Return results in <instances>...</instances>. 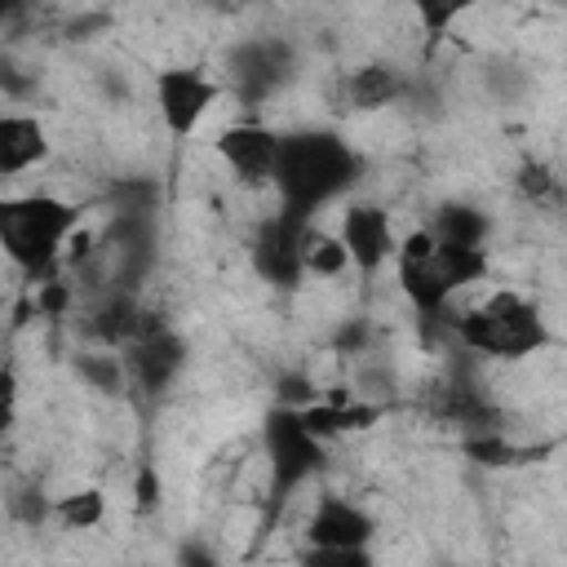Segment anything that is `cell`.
I'll use <instances>...</instances> for the list:
<instances>
[{
	"instance_id": "obj_1",
	"label": "cell",
	"mask_w": 567,
	"mask_h": 567,
	"mask_svg": "<svg viewBox=\"0 0 567 567\" xmlns=\"http://www.w3.org/2000/svg\"><path fill=\"white\" fill-rule=\"evenodd\" d=\"M363 177V155L337 133V128H288L279 142L275 164V195L279 208L297 221H315L319 208L354 190Z\"/></svg>"
},
{
	"instance_id": "obj_2",
	"label": "cell",
	"mask_w": 567,
	"mask_h": 567,
	"mask_svg": "<svg viewBox=\"0 0 567 567\" xmlns=\"http://www.w3.org/2000/svg\"><path fill=\"white\" fill-rule=\"evenodd\" d=\"M394 275H399L403 297L412 301V310L425 323H443L452 297L487 275V248L439 244L425 226H416L408 239H399Z\"/></svg>"
},
{
	"instance_id": "obj_3",
	"label": "cell",
	"mask_w": 567,
	"mask_h": 567,
	"mask_svg": "<svg viewBox=\"0 0 567 567\" xmlns=\"http://www.w3.org/2000/svg\"><path fill=\"white\" fill-rule=\"evenodd\" d=\"M80 204L49 195V190H31V195H9L0 199V248L4 257L40 284L58 279V261H62V244L66 235L80 226Z\"/></svg>"
},
{
	"instance_id": "obj_4",
	"label": "cell",
	"mask_w": 567,
	"mask_h": 567,
	"mask_svg": "<svg viewBox=\"0 0 567 567\" xmlns=\"http://www.w3.org/2000/svg\"><path fill=\"white\" fill-rule=\"evenodd\" d=\"M452 337L470 354H487V359H505V363L532 359L554 346V328H549L545 310L514 288H501L487 301H478L474 310L456 315Z\"/></svg>"
},
{
	"instance_id": "obj_5",
	"label": "cell",
	"mask_w": 567,
	"mask_h": 567,
	"mask_svg": "<svg viewBox=\"0 0 567 567\" xmlns=\"http://www.w3.org/2000/svg\"><path fill=\"white\" fill-rule=\"evenodd\" d=\"M261 447H266V465H270V496L288 501L297 487H306L323 461H328V443L310 434V425L301 421L297 408L275 403L261 416Z\"/></svg>"
},
{
	"instance_id": "obj_6",
	"label": "cell",
	"mask_w": 567,
	"mask_h": 567,
	"mask_svg": "<svg viewBox=\"0 0 567 567\" xmlns=\"http://www.w3.org/2000/svg\"><path fill=\"white\" fill-rule=\"evenodd\" d=\"M292 71H297V49L279 35H248L226 53V80L244 106L270 102L292 80Z\"/></svg>"
},
{
	"instance_id": "obj_7",
	"label": "cell",
	"mask_w": 567,
	"mask_h": 567,
	"mask_svg": "<svg viewBox=\"0 0 567 567\" xmlns=\"http://www.w3.org/2000/svg\"><path fill=\"white\" fill-rule=\"evenodd\" d=\"M221 93H226V84L217 75H208L204 66H164L155 75V111L173 137H190L204 124V115L217 106Z\"/></svg>"
},
{
	"instance_id": "obj_8",
	"label": "cell",
	"mask_w": 567,
	"mask_h": 567,
	"mask_svg": "<svg viewBox=\"0 0 567 567\" xmlns=\"http://www.w3.org/2000/svg\"><path fill=\"white\" fill-rule=\"evenodd\" d=\"M315 221H297L292 213H270L266 221H257L252 244H248V261L257 270V279H266L270 288H297L306 279L301 266V239Z\"/></svg>"
},
{
	"instance_id": "obj_9",
	"label": "cell",
	"mask_w": 567,
	"mask_h": 567,
	"mask_svg": "<svg viewBox=\"0 0 567 567\" xmlns=\"http://www.w3.org/2000/svg\"><path fill=\"white\" fill-rule=\"evenodd\" d=\"M120 359H124L128 385L137 394H146V399H159L177 381V372L186 368V341L164 319H155L137 341H128L120 350Z\"/></svg>"
},
{
	"instance_id": "obj_10",
	"label": "cell",
	"mask_w": 567,
	"mask_h": 567,
	"mask_svg": "<svg viewBox=\"0 0 567 567\" xmlns=\"http://www.w3.org/2000/svg\"><path fill=\"white\" fill-rule=\"evenodd\" d=\"M279 142L284 133L261 124V120H239V124H226L217 137H213V151L221 155V164L248 182V186H261L275 177V164H279Z\"/></svg>"
},
{
	"instance_id": "obj_11",
	"label": "cell",
	"mask_w": 567,
	"mask_h": 567,
	"mask_svg": "<svg viewBox=\"0 0 567 567\" xmlns=\"http://www.w3.org/2000/svg\"><path fill=\"white\" fill-rule=\"evenodd\" d=\"M337 235H341V244L350 252V266L359 275H368V279L399 257V235H394V221H390V213L381 204H363V199L350 204L341 213Z\"/></svg>"
},
{
	"instance_id": "obj_12",
	"label": "cell",
	"mask_w": 567,
	"mask_h": 567,
	"mask_svg": "<svg viewBox=\"0 0 567 567\" xmlns=\"http://www.w3.org/2000/svg\"><path fill=\"white\" fill-rule=\"evenodd\" d=\"M372 536H377V518L337 492L319 496L306 518V545L319 549H372Z\"/></svg>"
},
{
	"instance_id": "obj_13",
	"label": "cell",
	"mask_w": 567,
	"mask_h": 567,
	"mask_svg": "<svg viewBox=\"0 0 567 567\" xmlns=\"http://www.w3.org/2000/svg\"><path fill=\"white\" fill-rule=\"evenodd\" d=\"M430 412H434L443 425L461 430V439L496 434V430H501V408L483 394L478 381H465V377H452V381L434 385V403H430Z\"/></svg>"
},
{
	"instance_id": "obj_14",
	"label": "cell",
	"mask_w": 567,
	"mask_h": 567,
	"mask_svg": "<svg viewBox=\"0 0 567 567\" xmlns=\"http://www.w3.org/2000/svg\"><path fill=\"white\" fill-rule=\"evenodd\" d=\"M408 75L394 62H359L354 71L341 75V106L346 111H385L408 97Z\"/></svg>"
},
{
	"instance_id": "obj_15",
	"label": "cell",
	"mask_w": 567,
	"mask_h": 567,
	"mask_svg": "<svg viewBox=\"0 0 567 567\" xmlns=\"http://www.w3.org/2000/svg\"><path fill=\"white\" fill-rule=\"evenodd\" d=\"M53 151L49 128L40 115L27 111H4L0 115V177H22L27 168L44 164Z\"/></svg>"
},
{
	"instance_id": "obj_16",
	"label": "cell",
	"mask_w": 567,
	"mask_h": 567,
	"mask_svg": "<svg viewBox=\"0 0 567 567\" xmlns=\"http://www.w3.org/2000/svg\"><path fill=\"white\" fill-rule=\"evenodd\" d=\"M385 412H390V403H381V399H323V403L301 408V421L310 425L315 439L328 443V439H337V434L377 425Z\"/></svg>"
},
{
	"instance_id": "obj_17",
	"label": "cell",
	"mask_w": 567,
	"mask_h": 567,
	"mask_svg": "<svg viewBox=\"0 0 567 567\" xmlns=\"http://www.w3.org/2000/svg\"><path fill=\"white\" fill-rule=\"evenodd\" d=\"M439 244H456V248H487V235H492V221L483 208L474 204H461V199H447L434 208L430 226H425Z\"/></svg>"
},
{
	"instance_id": "obj_18",
	"label": "cell",
	"mask_w": 567,
	"mask_h": 567,
	"mask_svg": "<svg viewBox=\"0 0 567 567\" xmlns=\"http://www.w3.org/2000/svg\"><path fill=\"white\" fill-rule=\"evenodd\" d=\"M301 266H306V275L337 279L341 270H350V252H346V244H341L337 230H319V226H310L306 239H301Z\"/></svg>"
},
{
	"instance_id": "obj_19",
	"label": "cell",
	"mask_w": 567,
	"mask_h": 567,
	"mask_svg": "<svg viewBox=\"0 0 567 567\" xmlns=\"http://www.w3.org/2000/svg\"><path fill=\"white\" fill-rule=\"evenodd\" d=\"M53 518L71 532H93L102 518H106V496L97 487H80V492H66L53 501Z\"/></svg>"
},
{
	"instance_id": "obj_20",
	"label": "cell",
	"mask_w": 567,
	"mask_h": 567,
	"mask_svg": "<svg viewBox=\"0 0 567 567\" xmlns=\"http://www.w3.org/2000/svg\"><path fill=\"white\" fill-rule=\"evenodd\" d=\"M461 452H465L474 465H487V470H505V465H527V461H532V452H527V447H518V443H509V439H505V430L461 439Z\"/></svg>"
},
{
	"instance_id": "obj_21",
	"label": "cell",
	"mask_w": 567,
	"mask_h": 567,
	"mask_svg": "<svg viewBox=\"0 0 567 567\" xmlns=\"http://www.w3.org/2000/svg\"><path fill=\"white\" fill-rule=\"evenodd\" d=\"M514 186H518V195H523V199L545 204V199H554L558 177H554V168H549V164H540V159H523V164H518V173H514Z\"/></svg>"
},
{
	"instance_id": "obj_22",
	"label": "cell",
	"mask_w": 567,
	"mask_h": 567,
	"mask_svg": "<svg viewBox=\"0 0 567 567\" xmlns=\"http://www.w3.org/2000/svg\"><path fill=\"white\" fill-rule=\"evenodd\" d=\"M9 518L22 523V527H40L44 518H53V501H49L35 483L13 487V496H9Z\"/></svg>"
},
{
	"instance_id": "obj_23",
	"label": "cell",
	"mask_w": 567,
	"mask_h": 567,
	"mask_svg": "<svg viewBox=\"0 0 567 567\" xmlns=\"http://www.w3.org/2000/svg\"><path fill=\"white\" fill-rule=\"evenodd\" d=\"M75 368H80V377H84L89 385H97V390H111V394H115L120 385H128L120 354H84Z\"/></svg>"
},
{
	"instance_id": "obj_24",
	"label": "cell",
	"mask_w": 567,
	"mask_h": 567,
	"mask_svg": "<svg viewBox=\"0 0 567 567\" xmlns=\"http://www.w3.org/2000/svg\"><path fill=\"white\" fill-rule=\"evenodd\" d=\"M297 567H377L372 549H319V545H306L297 554Z\"/></svg>"
},
{
	"instance_id": "obj_25",
	"label": "cell",
	"mask_w": 567,
	"mask_h": 567,
	"mask_svg": "<svg viewBox=\"0 0 567 567\" xmlns=\"http://www.w3.org/2000/svg\"><path fill=\"white\" fill-rule=\"evenodd\" d=\"M487 89L509 102V97H518V93L527 89V75H523L514 62H492V66H487Z\"/></svg>"
},
{
	"instance_id": "obj_26",
	"label": "cell",
	"mask_w": 567,
	"mask_h": 567,
	"mask_svg": "<svg viewBox=\"0 0 567 567\" xmlns=\"http://www.w3.org/2000/svg\"><path fill=\"white\" fill-rule=\"evenodd\" d=\"M416 13H421V22H425V31L443 35V31H447V27L461 18V4H421Z\"/></svg>"
},
{
	"instance_id": "obj_27",
	"label": "cell",
	"mask_w": 567,
	"mask_h": 567,
	"mask_svg": "<svg viewBox=\"0 0 567 567\" xmlns=\"http://www.w3.org/2000/svg\"><path fill=\"white\" fill-rule=\"evenodd\" d=\"M177 567H217V554L204 545V540H186L177 549Z\"/></svg>"
},
{
	"instance_id": "obj_28",
	"label": "cell",
	"mask_w": 567,
	"mask_h": 567,
	"mask_svg": "<svg viewBox=\"0 0 567 567\" xmlns=\"http://www.w3.org/2000/svg\"><path fill=\"white\" fill-rule=\"evenodd\" d=\"M133 492H137V505H142V509H155V505H159V478H155V470H142Z\"/></svg>"
},
{
	"instance_id": "obj_29",
	"label": "cell",
	"mask_w": 567,
	"mask_h": 567,
	"mask_svg": "<svg viewBox=\"0 0 567 567\" xmlns=\"http://www.w3.org/2000/svg\"><path fill=\"white\" fill-rule=\"evenodd\" d=\"M439 567H452V563H439Z\"/></svg>"
}]
</instances>
